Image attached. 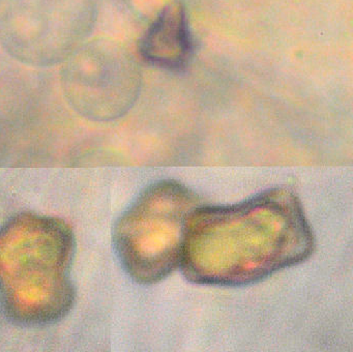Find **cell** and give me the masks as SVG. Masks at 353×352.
Masks as SVG:
<instances>
[{
	"label": "cell",
	"mask_w": 353,
	"mask_h": 352,
	"mask_svg": "<svg viewBox=\"0 0 353 352\" xmlns=\"http://www.w3.org/2000/svg\"><path fill=\"white\" fill-rule=\"evenodd\" d=\"M63 64V95L86 119H117L131 109L139 95L140 72L135 60L112 41H85Z\"/></svg>",
	"instance_id": "cell-5"
},
{
	"label": "cell",
	"mask_w": 353,
	"mask_h": 352,
	"mask_svg": "<svg viewBox=\"0 0 353 352\" xmlns=\"http://www.w3.org/2000/svg\"><path fill=\"white\" fill-rule=\"evenodd\" d=\"M198 206L195 193L165 180L148 186L128 207L115 225L113 244L134 281L157 283L181 266L188 219Z\"/></svg>",
	"instance_id": "cell-3"
},
{
	"label": "cell",
	"mask_w": 353,
	"mask_h": 352,
	"mask_svg": "<svg viewBox=\"0 0 353 352\" xmlns=\"http://www.w3.org/2000/svg\"><path fill=\"white\" fill-rule=\"evenodd\" d=\"M142 57L168 70L183 68L193 52L191 33L183 6H167L146 31L140 43Z\"/></svg>",
	"instance_id": "cell-6"
},
{
	"label": "cell",
	"mask_w": 353,
	"mask_h": 352,
	"mask_svg": "<svg viewBox=\"0 0 353 352\" xmlns=\"http://www.w3.org/2000/svg\"><path fill=\"white\" fill-rule=\"evenodd\" d=\"M75 242L61 219L22 213L0 227V306L26 326L57 322L71 310Z\"/></svg>",
	"instance_id": "cell-2"
},
{
	"label": "cell",
	"mask_w": 353,
	"mask_h": 352,
	"mask_svg": "<svg viewBox=\"0 0 353 352\" xmlns=\"http://www.w3.org/2000/svg\"><path fill=\"white\" fill-rule=\"evenodd\" d=\"M96 20V0H0V45L28 66L63 63Z\"/></svg>",
	"instance_id": "cell-4"
},
{
	"label": "cell",
	"mask_w": 353,
	"mask_h": 352,
	"mask_svg": "<svg viewBox=\"0 0 353 352\" xmlns=\"http://www.w3.org/2000/svg\"><path fill=\"white\" fill-rule=\"evenodd\" d=\"M314 246L299 198L272 188L235 204L198 206L188 219L181 267L194 283L237 287L303 262Z\"/></svg>",
	"instance_id": "cell-1"
}]
</instances>
